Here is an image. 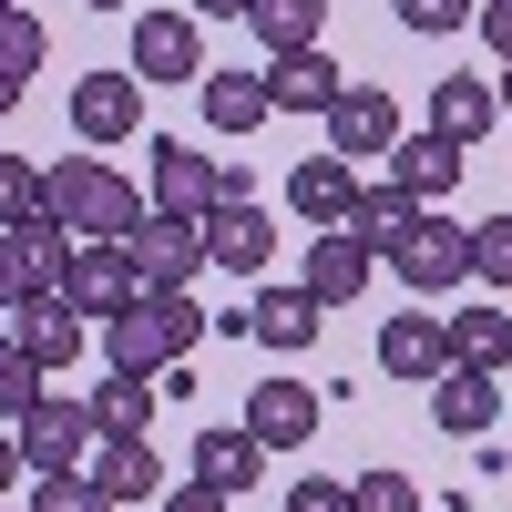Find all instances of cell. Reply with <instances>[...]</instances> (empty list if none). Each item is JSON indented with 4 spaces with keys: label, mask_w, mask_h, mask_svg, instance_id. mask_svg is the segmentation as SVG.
<instances>
[{
    "label": "cell",
    "mask_w": 512,
    "mask_h": 512,
    "mask_svg": "<svg viewBox=\"0 0 512 512\" xmlns=\"http://www.w3.org/2000/svg\"><path fill=\"white\" fill-rule=\"evenodd\" d=\"M267 103L277 113H328L338 103V62H328V41H308V52H267Z\"/></svg>",
    "instance_id": "16"
},
{
    "label": "cell",
    "mask_w": 512,
    "mask_h": 512,
    "mask_svg": "<svg viewBox=\"0 0 512 512\" xmlns=\"http://www.w3.org/2000/svg\"><path fill=\"white\" fill-rule=\"evenodd\" d=\"M31 297V267H21V246H11V226H0V318H11Z\"/></svg>",
    "instance_id": "38"
},
{
    "label": "cell",
    "mask_w": 512,
    "mask_h": 512,
    "mask_svg": "<svg viewBox=\"0 0 512 512\" xmlns=\"http://www.w3.org/2000/svg\"><path fill=\"white\" fill-rule=\"evenodd\" d=\"M492 93H502V113H512V62H502V82H492Z\"/></svg>",
    "instance_id": "44"
},
{
    "label": "cell",
    "mask_w": 512,
    "mask_h": 512,
    "mask_svg": "<svg viewBox=\"0 0 512 512\" xmlns=\"http://www.w3.org/2000/svg\"><path fill=\"white\" fill-rule=\"evenodd\" d=\"M246 31L267 41V52H308L328 31V0H246Z\"/></svg>",
    "instance_id": "26"
},
{
    "label": "cell",
    "mask_w": 512,
    "mask_h": 512,
    "mask_svg": "<svg viewBox=\"0 0 512 512\" xmlns=\"http://www.w3.org/2000/svg\"><path fill=\"white\" fill-rule=\"evenodd\" d=\"M287 512H349V482H297Z\"/></svg>",
    "instance_id": "39"
},
{
    "label": "cell",
    "mask_w": 512,
    "mask_h": 512,
    "mask_svg": "<svg viewBox=\"0 0 512 512\" xmlns=\"http://www.w3.org/2000/svg\"><path fill=\"white\" fill-rule=\"evenodd\" d=\"M379 164H400V185H410L420 205H441V195L461 185V144H441V134H400Z\"/></svg>",
    "instance_id": "23"
},
{
    "label": "cell",
    "mask_w": 512,
    "mask_h": 512,
    "mask_svg": "<svg viewBox=\"0 0 512 512\" xmlns=\"http://www.w3.org/2000/svg\"><path fill=\"white\" fill-rule=\"evenodd\" d=\"M379 256L400 267L410 297H451L461 277H472V226H451V216H431V205H420V216H410L390 246H379Z\"/></svg>",
    "instance_id": "3"
},
{
    "label": "cell",
    "mask_w": 512,
    "mask_h": 512,
    "mask_svg": "<svg viewBox=\"0 0 512 512\" xmlns=\"http://www.w3.org/2000/svg\"><path fill=\"white\" fill-rule=\"evenodd\" d=\"M11 103H21V82H0V113H11Z\"/></svg>",
    "instance_id": "46"
},
{
    "label": "cell",
    "mask_w": 512,
    "mask_h": 512,
    "mask_svg": "<svg viewBox=\"0 0 512 512\" xmlns=\"http://www.w3.org/2000/svg\"><path fill=\"white\" fill-rule=\"evenodd\" d=\"M82 410H93V431H103V441H134L144 420H154V379H144V369H113Z\"/></svg>",
    "instance_id": "24"
},
{
    "label": "cell",
    "mask_w": 512,
    "mask_h": 512,
    "mask_svg": "<svg viewBox=\"0 0 512 512\" xmlns=\"http://www.w3.org/2000/svg\"><path fill=\"white\" fill-rule=\"evenodd\" d=\"M502 379H512V359H502Z\"/></svg>",
    "instance_id": "49"
},
{
    "label": "cell",
    "mask_w": 512,
    "mask_h": 512,
    "mask_svg": "<svg viewBox=\"0 0 512 512\" xmlns=\"http://www.w3.org/2000/svg\"><path fill=\"white\" fill-rule=\"evenodd\" d=\"M123 256H134V277L144 287H195V267H205V226L195 216H134V236H123Z\"/></svg>",
    "instance_id": "5"
},
{
    "label": "cell",
    "mask_w": 512,
    "mask_h": 512,
    "mask_svg": "<svg viewBox=\"0 0 512 512\" xmlns=\"http://www.w3.org/2000/svg\"><path fill=\"white\" fill-rule=\"evenodd\" d=\"M379 369H390V379H420V390H431V379L451 369V318H431V308H400L390 328H379Z\"/></svg>",
    "instance_id": "13"
},
{
    "label": "cell",
    "mask_w": 512,
    "mask_h": 512,
    "mask_svg": "<svg viewBox=\"0 0 512 512\" xmlns=\"http://www.w3.org/2000/svg\"><path fill=\"white\" fill-rule=\"evenodd\" d=\"M144 123V82L134 72H82L72 82V144H123Z\"/></svg>",
    "instance_id": "11"
},
{
    "label": "cell",
    "mask_w": 512,
    "mask_h": 512,
    "mask_svg": "<svg viewBox=\"0 0 512 512\" xmlns=\"http://www.w3.org/2000/svg\"><path fill=\"white\" fill-rule=\"evenodd\" d=\"M205 328H216V318H205L185 287H134L113 318H93L103 359H113V369H144V379H154V369H175V359H195V338H205Z\"/></svg>",
    "instance_id": "1"
},
{
    "label": "cell",
    "mask_w": 512,
    "mask_h": 512,
    "mask_svg": "<svg viewBox=\"0 0 512 512\" xmlns=\"http://www.w3.org/2000/svg\"><path fill=\"white\" fill-rule=\"evenodd\" d=\"M451 359L502 379V359H512V318H502V308H461V318H451Z\"/></svg>",
    "instance_id": "28"
},
{
    "label": "cell",
    "mask_w": 512,
    "mask_h": 512,
    "mask_svg": "<svg viewBox=\"0 0 512 512\" xmlns=\"http://www.w3.org/2000/svg\"><path fill=\"white\" fill-rule=\"evenodd\" d=\"M267 113H277V103H267V82H256V72H205V123H216V134H256Z\"/></svg>",
    "instance_id": "27"
},
{
    "label": "cell",
    "mask_w": 512,
    "mask_h": 512,
    "mask_svg": "<svg viewBox=\"0 0 512 512\" xmlns=\"http://www.w3.org/2000/svg\"><path fill=\"white\" fill-rule=\"evenodd\" d=\"M472 277H482V287H512V216L472 226Z\"/></svg>",
    "instance_id": "34"
},
{
    "label": "cell",
    "mask_w": 512,
    "mask_h": 512,
    "mask_svg": "<svg viewBox=\"0 0 512 512\" xmlns=\"http://www.w3.org/2000/svg\"><path fill=\"white\" fill-rule=\"evenodd\" d=\"M82 11H134V0H82Z\"/></svg>",
    "instance_id": "45"
},
{
    "label": "cell",
    "mask_w": 512,
    "mask_h": 512,
    "mask_svg": "<svg viewBox=\"0 0 512 512\" xmlns=\"http://www.w3.org/2000/svg\"><path fill=\"white\" fill-rule=\"evenodd\" d=\"M11 441H21V461H31V472L52 482V472H82L103 431H93V410H82V400H52V390H41V400L11 420Z\"/></svg>",
    "instance_id": "4"
},
{
    "label": "cell",
    "mask_w": 512,
    "mask_h": 512,
    "mask_svg": "<svg viewBox=\"0 0 512 512\" xmlns=\"http://www.w3.org/2000/svg\"><path fill=\"white\" fill-rule=\"evenodd\" d=\"M410 216H420V195H410L400 175H369V185H359V205H349V236H359V246H390Z\"/></svg>",
    "instance_id": "25"
},
{
    "label": "cell",
    "mask_w": 512,
    "mask_h": 512,
    "mask_svg": "<svg viewBox=\"0 0 512 512\" xmlns=\"http://www.w3.org/2000/svg\"><path fill=\"white\" fill-rule=\"evenodd\" d=\"M472 31L492 41V62H512V0H472Z\"/></svg>",
    "instance_id": "37"
},
{
    "label": "cell",
    "mask_w": 512,
    "mask_h": 512,
    "mask_svg": "<svg viewBox=\"0 0 512 512\" xmlns=\"http://www.w3.org/2000/svg\"><path fill=\"white\" fill-rule=\"evenodd\" d=\"M144 277H134V256H123V236H72V267H62V297L82 318H113L123 297H134Z\"/></svg>",
    "instance_id": "9"
},
{
    "label": "cell",
    "mask_w": 512,
    "mask_h": 512,
    "mask_svg": "<svg viewBox=\"0 0 512 512\" xmlns=\"http://www.w3.org/2000/svg\"><path fill=\"white\" fill-rule=\"evenodd\" d=\"M21 472H31V461H21V441H11V431H0V502H11V492H21Z\"/></svg>",
    "instance_id": "42"
},
{
    "label": "cell",
    "mask_w": 512,
    "mask_h": 512,
    "mask_svg": "<svg viewBox=\"0 0 512 512\" xmlns=\"http://www.w3.org/2000/svg\"><path fill=\"white\" fill-rule=\"evenodd\" d=\"M267 256H277V226H267V205H226V216H205V267L267 277Z\"/></svg>",
    "instance_id": "18"
},
{
    "label": "cell",
    "mask_w": 512,
    "mask_h": 512,
    "mask_svg": "<svg viewBox=\"0 0 512 512\" xmlns=\"http://www.w3.org/2000/svg\"><path fill=\"white\" fill-rule=\"evenodd\" d=\"M41 390H52V369H31L21 349H11V359H0V420H21V410H31Z\"/></svg>",
    "instance_id": "36"
},
{
    "label": "cell",
    "mask_w": 512,
    "mask_h": 512,
    "mask_svg": "<svg viewBox=\"0 0 512 512\" xmlns=\"http://www.w3.org/2000/svg\"><path fill=\"white\" fill-rule=\"evenodd\" d=\"M492 113H502V93H492L482 72H441V82H431V134H441V144L472 154V144L492 134Z\"/></svg>",
    "instance_id": "17"
},
{
    "label": "cell",
    "mask_w": 512,
    "mask_h": 512,
    "mask_svg": "<svg viewBox=\"0 0 512 512\" xmlns=\"http://www.w3.org/2000/svg\"><path fill=\"white\" fill-rule=\"evenodd\" d=\"M21 216H52V185H41V164L0 154V226H21Z\"/></svg>",
    "instance_id": "31"
},
{
    "label": "cell",
    "mask_w": 512,
    "mask_h": 512,
    "mask_svg": "<svg viewBox=\"0 0 512 512\" xmlns=\"http://www.w3.org/2000/svg\"><path fill=\"white\" fill-rule=\"evenodd\" d=\"M113 502H164V461H154V441L134 431V441H93V461H82Z\"/></svg>",
    "instance_id": "22"
},
{
    "label": "cell",
    "mask_w": 512,
    "mask_h": 512,
    "mask_svg": "<svg viewBox=\"0 0 512 512\" xmlns=\"http://www.w3.org/2000/svg\"><path fill=\"white\" fill-rule=\"evenodd\" d=\"M195 21H246V0H185Z\"/></svg>",
    "instance_id": "43"
},
{
    "label": "cell",
    "mask_w": 512,
    "mask_h": 512,
    "mask_svg": "<svg viewBox=\"0 0 512 512\" xmlns=\"http://www.w3.org/2000/svg\"><path fill=\"white\" fill-rule=\"evenodd\" d=\"M31 512H113V492H103L93 472H52V482L31 492Z\"/></svg>",
    "instance_id": "32"
},
{
    "label": "cell",
    "mask_w": 512,
    "mask_h": 512,
    "mask_svg": "<svg viewBox=\"0 0 512 512\" xmlns=\"http://www.w3.org/2000/svg\"><path fill=\"white\" fill-rule=\"evenodd\" d=\"M11 246H21L31 287H62V267H72V226H62V216H21V226H11Z\"/></svg>",
    "instance_id": "29"
},
{
    "label": "cell",
    "mask_w": 512,
    "mask_h": 512,
    "mask_svg": "<svg viewBox=\"0 0 512 512\" xmlns=\"http://www.w3.org/2000/svg\"><path fill=\"white\" fill-rule=\"evenodd\" d=\"M226 205H256V185H246V164H216V216Z\"/></svg>",
    "instance_id": "41"
},
{
    "label": "cell",
    "mask_w": 512,
    "mask_h": 512,
    "mask_svg": "<svg viewBox=\"0 0 512 512\" xmlns=\"http://www.w3.org/2000/svg\"><path fill=\"white\" fill-rule=\"evenodd\" d=\"M349 512H420V492H410V472H359Z\"/></svg>",
    "instance_id": "33"
},
{
    "label": "cell",
    "mask_w": 512,
    "mask_h": 512,
    "mask_svg": "<svg viewBox=\"0 0 512 512\" xmlns=\"http://www.w3.org/2000/svg\"><path fill=\"white\" fill-rule=\"evenodd\" d=\"M41 52H52V31H41L31 11H0V82H31Z\"/></svg>",
    "instance_id": "30"
},
{
    "label": "cell",
    "mask_w": 512,
    "mask_h": 512,
    "mask_svg": "<svg viewBox=\"0 0 512 512\" xmlns=\"http://www.w3.org/2000/svg\"><path fill=\"white\" fill-rule=\"evenodd\" d=\"M318 410H328V400L308 390V379H267V390L246 400V431L267 441V451H297V441L318 431Z\"/></svg>",
    "instance_id": "19"
},
{
    "label": "cell",
    "mask_w": 512,
    "mask_h": 512,
    "mask_svg": "<svg viewBox=\"0 0 512 512\" xmlns=\"http://www.w3.org/2000/svg\"><path fill=\"white\" fill-rule=\"evenodd\" d=\"M0 359H11V328H0Z\"/></svg>",
    "instance_id": "47"
},
{
    "label": "cell",
    "mask_w": 512,
    "mask_h": 512,
    "mask_svg": "<svg viewBox=\"0 0 512 512\" xmlns=\"http://www.w3.org/2000/svg\"><path fill=\"white\" fill-rule=\"evenodd\" d=\"M390 11H400L420 41H441V31H472V0H390Z\"/></svg>",
    "instance_id": "35"
},
{
    "label": "cell",
    "mask_w": 512,
    "mask_h": 512,
    "mask_svg": "<svg viewBox=\"0 0 512 512\" xmlns=\"http://www.w3.org/2000/svg\"><path fill=\"white\" fill-rule=\"evenodd\" d=\"M134 82H205V31L195 11H144L134 21V62H123Z\"/></svg>",
    "instance_id": "7"
},
{
    "label": "cell",
    "mask_w": 512,
    "mask_h": 512,
    "mask_svg": "<svg viewBox=\"0 0 512 512\" xmlns=\"http://www.w3.org/2000/svg\"><path fill=\"white\" fill-rule=\"evenodd\" d=\"M431 420H441L451 441H492V420H502V379H492V369H461V359H451V369L431 379Z\"/></svg>",
    "instance_id": "14"
},
{
    "label": "cell",
    "mask_w": 512,
    "mask_h": 512,
    "mask_svg": "<svg viewBox=\"0 0 512 512\" xmlns=\"http://www.w3.org/2000/svg\"><path fill=\"white\" fill-rule=\"evenodd\" d=\"M287 195H297V216L308 226H349V205H359V164L349 154H308L287 175Z\"/></svg>",
    "instance_id": "20"
},
{
    "label": "cell",
    "mask_w": 512,
    "mask_h": 512,
    "mask_svg": "<svg viewBox=\"0 0 512 512\" xmlns=\"http://www.w3.org/2000/svg\"><path fill=\"white\" fill-rule=\"evenodd\" d=\"M144 205L154 216H216V164H205L195 144H154V175H144Z\"/></svg>",
    "instance_id": "12"
},
{
    "label": "cell",
    "mask_w": 512,
    "mask_h": 512,
    "mask_svg": "<svg viewBox=\"0 0 512 512\" xmlns=\"http://www.w3.org/2000/svg\"><path fill=\"white\" fill-rule=\"evenodd\" d=\"M390 144H400V103L379 93V82H338V103H328V154L379 164Z\"/></svg>",
    "instance_id": "8"
},
{
    "label": "cell",
    "mask_w": 512,
    "mask_h": 512,
    "mask_svg": "<svg viewBox=\"0 0 512 512\" xmlns=\"http://www.w3.org/2000/svg\"><path fill=\"white\" fill-rule=\"evenodd\" d=\"M256 472H267V441H256L246 420H226V431H205V441H195V482H216L226 502L256 492Z\"/></svg>",
    "instance_id": "21"
},
{
    "label": "cell",
    "mask_w": 512,
    "mask_h": 512,
    "mask_svg": "<svg viewBox=\"0 0 512 512\" xmlns=\"http://www.w3.org/2000/svg\"><path fill=\"white\" fill-rule=\"evenodd\" d=\"M369 267H379V246H359L349 226H318V246H308V277H297V287H308L318 308H349V297L369 287Z\"/></svg>",
    "instance_id": "15"
},
{
    "label": "cell",
    "mask_w": 512,
    "mask_h": 512,
    "mask_svg": "<svg viewBox=\"0 0 512 512\" xmlns=\"http://www.w3.org/2000/svg\"><path fill=\"white\" fill-rule=\"evenodd\" d=\"M226 328H246L256 349H277V359H297V349H308V338L328 328V308H318L308 287H256V297H246V308H236Z\"/></svg>",
    "instance_id": "10"
},
{
    "label": "cell",
    "mask_w": 512,
    "mask_h": 512,
    "mask_svg": "<svg viewBox=\"0 0 512 512\" xmlns=\"http://www.w3.org/2000/svg\"><path fill=\"white\" fill-rule=\"evenodd\" d=\"M0 11H21V0H0Z\"/></svg>",
    "instance_id": "48"
},
{
    "label": "cell",
    "mask_w": 512,
    "mask_h": 512,
    "mask_svg": "<svg viewBox=\"0 0 512 512\" xmlns=\"http://www.w3.org/2000/svg\"><path fill=\"white\" fill-rule=\"evenodd\" d=\"M82 328H93V318H82L62 287H31L21 308H11V349H21L31 369H72V359H82Z\"/></svg>",
    "instance_id": "6"
},
{
    "label": "cell",
    "mask_w": 512,
    "mask_h": 512,
    "mask_svg": "<svg viewBox=\"0 0 512 512\" xmlns=\"http://www.w3.org/2000/svg\"><path fill=\"white\" fill-rule=\"evenodd\" d=\"M41 185H52V216L72 226V236H134V216H144V185L134 175H123V164H52V175H41Z\"/></svg>",
    "instance_id": "2"
},
{
    "label": "cell",
    "mask_w": 512,
    "mask_h": 512,
    "mask_svg": "<svg viewBox=\"0 0 512 512\" xmlns=\"http://www.w3.org/2000/svg\"><path fill=\"white\" fill-rule=\"evenodd\" d=\"M164 512H236L216 482H185V492H164Z\"/></svg>",
    "instance_id": "40"
}]
</instances>
